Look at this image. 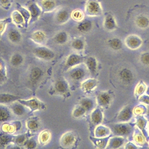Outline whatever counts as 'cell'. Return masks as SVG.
<instances>
[{
    "mask_svg": "<svg viewBox=\"0 0 149 149\" xmlns=\"http://www.w3.org/2000/svg\"><path fill=\"white\" fill-rule=\"evenodd\" d=\"M89 75L90 73L84 63L75 66L67 70L68 79L75 83H81L88 78Z\"/></svg>",
    "mask_w": 149,
    "mask_h": 149,
    "instance_id": "obj_1",
    "label": "cell"
},
{
    "mask_svg": "<svg viewBox=\"0 0 149 149\" xmlns=\"http://www.w3.org/2000/svg\"><path fill=\"white\" fill-rule=\"evenodd\" d=\"M109 128L114 136L127 137L133 135L134 128L128 122H119L117 123L111 124Z\"/></svg>",
    "mask_w": 149,
    "mask_h": 149,
    "instance_id": "obj_2",
    "label": "cell"
},
{
    "mask_svg": "<svg viewBox=\"0 0 149 149\" xmlns=\"http://www.w3.org/2000/svg\"><path fill=\"white\" fill-rule=\"evenodd\" d=\"M32 53L36 58L44 61H50L55 56L54 51L45 45H40L34 48L32 50Z\"/></svg>",
    "mask_w": 149,
    "mask_h": 149,
    "instance_id": "obj_3",
    "label": "cell"
},
{
    "mask_svg": "<svg viewBox=\"0 0 149 149\" xmlns=\"http://www.w3.org/2000/svg\"><path fill=\"white\" fill-rule=\"evenodd\" d=\"M70 87L68 80L64 77H59L54 83L51 93L54 94L66 96L69 93Z\"/></svg>",
    "mask_w": 149,
    "mask_h": 149,
    "instance_id": "obj_4",
    "label": "cell"
},
{
    "mask_svg": "<svg viewBox=\"0 0 149 149\" xmlns=\"http://www.w3.org/2000/svg\"><path fill=\"white\" fill-rule=\"evenodd\" d=\"M17 101L26 107L31 112L44 110L46 108L45 103L36 97H32L28 100L20 98Z\"/></svg>",
    "mask_w": 149,
    "mask_h": 149,
    "instance_id": "obj_5",
    "label": "cell"
},
{
    "mask_svg": "<svg viewBox=\"0 0 149 149\" xmlns=\"http://www.w3.org/2000/svg\"><path fill=\"white\" fill-rule=\"evenodd\" d=\"M103 10L98 0H87L85 6V13L90 17L101 16Z\"/></svg>",
    "mask_w": 149,
    "mask_h": 149,
    "instance_id": "obj_6",
    "label": "cell"
},
{
    "mask_svg": "<svg viewBox=\"0 0 149 149\" xmlns=\"http://www.w3.org/2000/svg\"><path fill=\"white\" fill-rule=\"evenodd\" d=\"M44 72L42 69L36 66L30 68L28 73V82L32 86H37L42 79Z\"/></svg>",
    "mask_w": 149,
    "mask_h": 149,
    "instance_id": "obj_7",
    "label": "cell"
},
{
    "mask_svg": "<svg viewBox=\"0 0 149 149\" xmlns=\"http://www.w3.org/2000/svg\"><path fill=\"white\" fill-rule=\"evenodd\" d=\"M26 8L30 13V20L29 24L33 23L37 21L41 14L42 11L38 3L34 0H30L26 3Z\"/></svg>",
    "mask_w": 149,
    "mask_h": 149,
    "instance_id": "obj_8",
    "label": "cell"
},
{
    "mask_svg": "<svg viewBox=\"0 0 149 149\" xmlns=\"http://www.w3.org/2000/svg\"><path fill=\"white\" fill-rule=\"evenodd\" d=\"M84 59L85 58L83 56L77 53H72L66 58L65 62L64 68L68 70L75 66L83 63Z\"/></svg>",
    "mask_w": 149,
    "mask_h": 149,
    "instance_id": "obj_9",
    "label": "cell"
},
{
    "mask_svg": "<svg viewBox=\"0 0 149 149\" xmlns=\"http://www.w3.org/2000/svg\"><path fill=\"white\" fill-rule=\"evenodd\" d=\"M77 140L76 134L72 131H68L63 133L60 138L59 143L62 148H72Z\"/></svg>",
    "mask_w": 149,
    "mask_h": 149,
    "instance_id": "obj_10",
    "label": "cell"
},
{
    "mask_svg": "<svg viewBox=\"0 0 149 149\" xmlns=\"http://www.w3.org/2000/svg\"><path fill=\"white\" fill-rule=\"evenodd\" d=\"M37 3L41 9L42 13L51 12L59 6V0H38Z\"/></svg>",
    "mask_w": 149,
    "mask_h": 149,
    "instance_id": "obj_11",
    "label": "cell"
},
{
    "mask_svg": "<svg viewBox=\"0 0 149 149\" xmlns=\"http://www.w3.org/2000/svg\"><path fill=\"white\" fill-rule=\"evenodd\" d=\"M125 45L132 50L139 49L143 45V40L137 35L130 34L127 36L124 41Z\"/></svg>",
    "mask_w": 149,
    "mask_h": 149,
    "instance_id": "obj_12",
    "label": "cell"
},
{
    "mask_svg": "<svg viewBox=\"0 0 149 149\" xmlns=\"http://www.w3.org/2000/svg\"><path fill=\"white\" fill-rule=\"evenodd\" d=\"M112 95L108 91L100 92L96 96L95 101L100 108H108L112 101Z\"/></svg>",
    "mask_w": 149,
    "mask_h": 149,
    "instance_id": "obj_13",
    "label": "cell"
},
{
    "mask_svg": "<svg viewBox=\"0 0 149 149\" xmlns=\"http://www.w3.org/2000/svg\"><path fill=\"white\" fill-rule=\"evenodd\" d=\"M9 108L14 116L17 117L24 116L29 111V109L26 107H25L23 104L18 101H16L10 103L9 105Z\"/></svg>",
    "mask_w": 149,
    "mask_h": 149,
    "instance_id": "obj_14",
    "label": "cell"
},
{
    "mask_svg": "<svg viewBox=\"0 0 149 149\" xmlns=\"http://www.w3.org/2000/svg\"><path fill=\"white\" fill-rule=\"evenodd\" d=\"M133 115V107L126 105L119 112L116 119L118 122H128L132 119Z\"/></svg>",
    "mask_w": 149,
    "mask_h": 149,
    "instance_id": "obj_15",
    "label": "cell"
},
{
    "mask_svg": "<svg viewBox=\"0 0 149 149\" xmlns=\"http://www.w3.org/2000/svg\"><path fill=\"white\" fill-rule=\"evenodd\" d=\"M54 18L57 24H64L71 18V12L66 9H59L56 12Z\"/></svg>",
    "mask_w": 149,
    "mask_h": 149,
    "instance_id": "obj_16",
    "label": "cell"
},
{
    "mask_svg": "<svg viewBox=\"0 0 149 149\" xmlns=\"http://www.w3.org/2000/svg\"><path fill=\"white\" fill-rule=\"evenodd\" d=\"M84 63L86 65L90 75L94 77L98 70V62L97 59L93 56H89L85 58Z\"/></svg>",
    "mask_w": 149,
    "mask_h": 149,
    "instance_id": "obj_17",
    "label": "cell"
},
{
    "mask_svg": "<svg viewBox=\"0 0 149 149\" xmlns=\"http://www.w3.org/2000/svg\"><path fill=\"white\" fill-rule=\"evenodd\" d=\"M104 28L108 31H113L118 27L116 19L111 13H107L104 17L103 22Z\"/></svg>",
    "mask_w": 149,
    "mask_h": 149,
    "instance_id": "obj_18",
    "label": "cell"
},
{
    "mask_svg": "<svg viewBox=\"0 0 149 149\" xmlns=\"http://www.w3.org/2000/svg\"><path fill=\"white\" fill-rule=\"evenodd\" d=\"M119 79L124 84L130 83L134 79V74L131 70L127 68H123L118 72Z\"/></svg>",
    "mask_w": 149,
    "mask_h": 149,
    "instance_id": "obj_19",
    "label": "cell"
},
{
    "mask_svg": "<svg viewBox=\"0 0 149 149\" xmlns=\"http://www.w3.org/2000/svg\"><path fill=\"white\" fill-rule=\"evenodd\" d=\"M125 137L118 136H114L108 139L106 148L117 149L120 148L125 144Z\"/></svg>",
    "mask_w": 149,
    "mask_h": 149,
    "instance_id": "obj_20",
    "label": "cell"
},
{
    "mask_svg": "<svg viewBox=\"0 0 149 149\" xmlns=\"http://www.w3.org/2000/svg\"><path fill=\"white\" fill-rule=\"evenodd\" d=\"M21 127L22 123L20 121H13L10 123H8L7 122H4L2 124L1 129L3 132L6 133L12 134L20 130Z\"/></svg>",
    "mask_w": 149,
    "mask_h": 149,
    "instance_id": "obj_21",
    "label": "cell"
},
{
    "mask_svg": "<svg viewBox=\"0 0 149 149\" xmlns=\"http://www.w3.org/2000/svg\"><path fill=\"white\" fill-rule=\"evenodd\" d=\"M30 39L38 45H44L46 43L47 37L44 31L41 30H36L31 33L30 36Z\"/></svg>",
    "mask_w": 149,
    "mask_h": 149,
    "instance_id": "obj_22",
    "label": "cell"
},
{
    "mask_svg": "<svg viewBox=\"0 0 149 149\" xmlns=\"http://www.w3.org/2000/svg\"><path fill=\"white\" fill-rule=\"evenodd\" d=\"M8 40L13 44H19L22 40L21 33L15 27H10L7 33Z\"/></svg>",
    "mask_w": 149,
    "mask_h": 149,
    "instance_id": "obj_23",
    "label": "cell"
},
{
    "mask_svg": "<svg viewBox=\"0 0 149 149\" xmlns=\"http://www.w3.org/2000/svg\"><path fill=\"white\" fill-rule=\"evenodd\" d=\"M98 84V81L94 78H87L81 83V90L86 93L90 92L95 90Z\"/></svg>",
    "mask_w": 149,
    "mask_h": 149,
    "instance_id": "obj_24",
    "label": "cell"
},
{
    "mask_svg": "<svg viewBox=\"0 0 149 149\" xmlns=\"http://www.w3.org/2000/svg\"><path fill=\"white\" fill-rule=\"evenodd\" d=\"M104 119V114L100 107H95L91 111L90 120L95 126L101 124Z\"/></svg>",
    "mask_w": 149,
    "mask_h": 149,
    "instance_id": "obj_25",
    "label": "cell"
},
{
    "mask_svg": "<svg viewBox=\"0 0 149 149\" xmlns=\"http://www.w3.org/2000/svg\"><path fill=\"white\" fill-rule=\"evenodd\" d=\"M14 115L11 112L9 107L5 104H0V122H7L12 120Z\"/></svg>",
    "mask_w": 149,
    "mask_h": 149,
    "instance_id": "obj_26",
    "label": "cell"
},
{
    "mask_svg": "<svg viewBox=\"0 0 149 149\" xmlns=\"http://www.w3.org/2000/svg\"><path fill=\"white\" fill-rule=\"evenodd\" d=\"M40 126V120L39 118L37 116L30 117L26 121V126L27 129L32 133L38 130Z\"/></svg>",
    "mask_w": 149,
    "mask_h": 149,
    "instance_id": "obj_27",
    "label": "cell"
},
{
    "mask_svg": "<svg viewBox=\"0 0 149 149\" xmlns=\"http://www.w3.org/2000/svg\"><path fill=\"white\" fill-rule=\"evenodd\" d=\"M112 133L109 127L101 124L95 126L94 134L96 138L108 137Z\"/></svg>",
    "mask_w": 149,
    "mask_h": 149,
    "instance_id": "obj_28",
    "label": "cell"
},
{
    "mask_svg": "<svg viewBox=\"0 0 149 149\" xmlns=\"http://www.w3.org/2000/svg\"><path fill=\"white\" fill-rule=\"evenodd\" d=\"M32 134H33L32 133L29 131L24 134H21L18 135H13L12 144L16 146H24L27 140L31 136H33Z\"/></svg>",
    "mask_w": 149,
    "mask_h": 149,
    "instance_id": "obj_29",
    "label": "cell"
},
{
    "mask_svg": "<svg viewBox=\"0 0 149 149\" xmlns=\"http://www.w3.org/2000/svg\"><path fill=\"white\" fill-rule=\"evenodd\" d=\"M79 105L83 107L87 112H91L94 109L97 105L95 100L91 97H84L79 101Z\"/></svg>",
    "mask_w": 149,
    "mask_h": 149,
    "instance_id": "obj_30",
    "label": "cell"
},
{
    "mask_svg": "<svg viewBox=\"0 0 149 149\" xmlns=\"http://www.w3.org/2000/svg\"><path fill=\"white\" fill-rule=\"evenodd\" d=\"M76 28L77 30L81 33H88L93 28V23L91 20L83 19L79 22Z\"/></svg>",
    "mask_w": 149,
    "mask_h": 149,
    "instance_id": "obj_31",
    "label": "cell"
},
{
    "mask_svg": "<svg viewBox=\"0 0 149 149\" xmlns=\"http://www.w3.org/2000/svg\"><path fill=\"white\" fill-rule=\"evenodd\" d=\"M69 34L68 32L61 30L57 32L53 37L54 42L58 45H64L69 41Z\"/></svg>",
    "mask_w": 149,
    "mask_h": 149,
    "instance_id": "obj_32",
    "label": "cell"
},
{
    "mask_svg": "<svg viewBox=\"0 0 149 149\" xmlns=\"http://www.w3.org/2000/svg\"><path fill=\"white\" fill-rule=\"evenodd\" d=\"M136 26L140 29H146L149 27V17L144 14L139 15L135 19Z\"/></svg>",
    "mask_w": 149,
    "mask_h": 149,
    "instance_id": "obj_33",
    "label": "cell"
},
{
    "mask_svg": "<svg viewBox=\"0 0 149 149\" xmlns=\"http://www.w3.org/2000/svg\"><path fill=\"white\" fill-rule=\"evenodd\" d=\"M20 97L19 95L8 93H0V104H10L14 101H17Z\"/></svg>",
    "mask_w": 149,
    "mask_h": 149,
    "instance_id": "obj_34",
    "label": "cell"
},
{
    "mask_svg": "<svg viewBox=\"0 0 149 149\" xmlns=\"http://www.w3.org/2000/svg\"><path fill=\"white\" fill-rule=\"evenodd\" d=\"M24 62V56L19 52H15L13 54L10 59L9 63L10 65L14 68H17L20 66Z\"/></svg>",
    "mask_w": 149,
    "mask_h": 149,
    "instance_id": "obj_35",
    "label": "cell"
},
{
    "mask_svg": "<svg viewBox=\"0 0 149 149\" xmlns=\"http://www.w3.org/2000/svg\"><path fill=\"white\" fill-rule=\"evenodd\" d=\"M70 45L72 48L73 50L77 52H80L84 49L86 47V42L82 38L76 37L72 41Z\"/></svg>",
    "mask_w": 149,
    "mask_h": 149,
    "instance_id": "obj_36",
    "label": "cell"
},
{
    "mask_svg": "<svg viewBox=\"0 0 149 149\" xmlns=\"http://www.w3.org/2000/svg\"><path fill=\"white\" fill-rule=\"evenodd\" d=\"M133 139L134 141L139 145H144L147 142L146 137L138 128L134 129L133 133Z\"/></svg>",
    "mask_w": 149,
    "mask_h": 149,
    "instance_id": "obj_37",
    "label": "cell"
},
{
    "mask_svg": "<svg viewBox=\"0 0 149 149\" xmlns=\"http://www.w3.org/2000/svg\"><path fill=\"white\" fill-rule=\"evenodd\" d=\"M10 18L12 22L17 26H22L25 24V21L23 16L17 9L12 12Z\"/></svg>",
    "mask_w": 149,
    "mask_h": 149,
    "instance_id": "obj_38",
    "label": "cell"
},
{
    "mask_svg": "<svg viewBox=\"0 0 149 149\" xmlns=\"http://www.w3.org/2000/svg\"><path fill=\"white\" fill-rule=\"evenodd\" d=\"M51 138V132L48 130H44L41 131L38 136V144L41 146L46 145L49 143Z\"/></svg>",
    "mask_w": 149,
    "mask_h": 149,
    "instance_id": "obj_39",
    "label": "cell"
},
{
    "mask_svg": "<svg viewBox=\"0 0 149 149\" xmlns=\"http://www.w3.org/2000/svg\"><path fill=\"white\" fill-rule=\"evenodd\" d=\"M108 46L113 51H119L122 48L123 43L121 40L118 37H113L107 41Z\"/></svg>",
    "mask_w": 149,
    "mask_h": 149,
    "instance_id": "obj_40",
    "label": "cell"
},
{
    "mask_svg": "<svg viewBox=\"0 0 149 149\" xmlns=\"http://www.w3.org/2000/svg\"><path fill=\"white\" fill-rule=\"evenodd\" d=\"M136 124L137 128L140 130L143 134L146 137V127L147 124V119L143 115L136 116Z\"/></svg>",
    "mask_w": 149,
    "mask_h": 149,
    "instance_id": "obj_41",
    "label": "cell"
},
{
    "mask_svg": "<svg viewBox=\"0 0 149 149\" xmlns=\"http://www.w3.org/2000/svg\"><path fill=\"white\" fill-rule=\"evenodd\" d=\"M16 9L23 16L25 21V25L26 26H27L29 24V22L30 20V13L29 10L27 9V8L22 6L19 3H16Z\"/></svg>",
    "mask_w": 149,
    "mask_h": 149,
    "instance_id": "obj_42",
    "label": "cell"
},
{
    "mask_svg": "<svg viewBox=\"0 0 149 149\" xmlns=\"http://www.w3.org/2000/svg\"><path fill=\"white\" fill-rule=\"evenodd\" d=\"M108 138H96V137H90V140L92 141L93 144L95 147L98 148H105L107 147Z\"/></svg>",
    "mask_w": 149,
    "mask_h": 149,
    "instance_id": "obj_43",
    "label": "cell"
},
{
    "mask_svg": "<svg viewBox=\"0 0 149 149\" xmlns=\"http://www.w3.org/2000/svg\"><path fill=\"white\" fill-rule=\"evenodd\" d=\"M147 87V85L146 84V83L144 81H140L137 84V86H136L135 89H134V93L135 97L137 98H138L141 95L144 94L146 93Z\"/></svg>",
    "mask_w": 149,
    "mask_h": 149,
    "instance_id": "obj_44",
    "label": "cell"
},
{
    "mask_svg": "<svg viewBox=\"0 0 149 149\" xmlns=\"http://www.w3.org/2000/svg\"><path fill=\"white\" fill-rule=\"evenodd\" d=\"M86 112L87 111L86 109L80 105L78 104L74 107L72 112V115L73 118L78 119L84 116Z\"/></svg>",
    "mask_w": 149,
    "mask_h": 149,
    "instance_id": "obj_45",
    "label": "cell"
},
{
    "mask_svg": "<svg viewBox=\"0 0 149 149\" xmlns=\"http://www.w3.org/2000/svg\"><path fill=\"white\" fill-rule=\"evenodd\" d=\"M38 144V137H36L34 136H31L25 143L23 147L27 149H34L37 147Z\"/></svg>",
    "mask_w": 149,
    "mask_h": 149,
    "instance_id": "obj_46",
    "label": "cell"
},
{
    "mask_svg": "<svg viewBox=\"0 0 149 149\" xmlns=\"http://www.w3.org/2000/svg\"><path fill=\"white\" fill-rule=\"evenodd\" d=\"M12 22L11 18L10 17H7L5 19H0V40L1 38V37L5 33L6 29L7 27L8 24Z\"/></svg>",
    "mask_w": 149,
    "mask_h": 149,
    "instance_id": "obj_47",
    "label": "cell"
},
{
    "mask_svg": "<svg viewBox=\"0 0 149 149\" xmlns=\"http://www.w3.org/2000/svg\"><path fill=\"white\" fill-rule=\"evenodd\" d=\"M84 14L80 9H75L71 12V18L76 21L80 22L84 19Z\"/></svg>",
    "mask_w": 149,
    "mask_h": 149,
    "instance_id": "obj_48",
    "label": "cell"
},
{
    "mask_svg": "<svg viewBox=\"0 0 149 149\" xmlns=\"http://www.w3.org/2000/svg\"><path fill=\"white\" fill-rule=\"evenodd\" d=\"M7 79L5 65L0 61V84H2Z\"/></svg>",
    "mask_w": 149,
    "mask_h": 149,
    "instance_id": "obj_49",
    "label": "cell"
},
{
    "mask_svg": "<svg viewBox=\"0 0 149 149\" xmlns=\"http://www.w3.org/2000/svg\"><path fill=\"white\" fill-rule=\"evenodd\" d=\"M147 111L146 107L143 104L138 105L133 108V112L134 115H143Z\"/></svg>",
    "mask_w": 149,
    "mask_h": 149,
    "instance_id": "obj_50",
    "label": "cell"
},
{
    "mask_svg": "<svg viewBox=\"0 0 149 149\" xmlns=\"http://www.w3.org/2000/svg\"><path fill=\"white\" fill-rule=\"evenodd\" d=\"M140 62L145 66H149V51L142 52L139 57Z\"/></svg>",
    "mask_w": 149,
    "mask_h": 149,
    "instance_id": "obj_51",
    "label": "cell"
},
{
    "mask_svg": "<svg viewBox=\"0 0 149 149\" xmlns=\"http://www.w3.org/2000/svg\"><path fill=\"white\" fill-rule=\"evenodd\" d=\"M12 5V1L11 0H0V6L8 10L10 8Z\"/></svg>",
    "mask_w": 149,
    "mask_h": 149,
    "instance_id": "obj_52",
    "label": "cell"
},
{
    "mask_svg": "<svg viewBox=\"0 0 149 149\" xmlns=\"http://www.w3.org/2000/svg\"><path fill=\"white\" fill-rule=\"evenodd\" d=\"M138 100L140 102L149 105V95L147 94H143L138 98Z\"/></svg>",
    "mask_w": 149,
    "mask_h": 149,
    "instance_id": "obj_53",
    "label": "cell"
},
{
    "mask_svg": "<svg viewBox=\"0 0 149 149\" xmlns=\"http://www.w3.org/2000/svg\"><path fill=\"white\" fill-rule=\"evenodd\" d=\"M123 147L125 149H136L138 148V146L133 143L129 142L125 143Z\"/></svg>",
    "mask_w": 149,
    "mask_h": 149,
    "instance_id": "obj_54",
    "label": "cell"
},
{
    "mask_svg": "<svg viewBox=\"0 0 149 149\" xmlns=\"http://www.w3.org/2000/svg\"><path fill=\"white\" fill-rule=\"evenodd\" d=\"M146 94L149 95V86L147 87V89H146Z\"/></svg>",
    "mask_w": 149,
    "mask_h": 149,
    "instance_id": "obj_55",
    "label": "cell"
},
{
    "mask_svg": "<svg viewBox=\"0 0 149 149\" xmlns=\"http://www.w3.org/2000/svg\"><path fill=\"white\" fill-rule=\"evenodd\" d=\"M148 130H149V123H148Z\"/></svg>",
    "mask_w": 149,
    "mask_h": 149,
    "instance_id": "obj_56",
    "label": "cell"
},
{
    "mask_svg": "<svg viewBox=\"0 0 149 149\" xmlns=\"http://www.w3.org/2000/svg\"><path fill=\"white\" fill-rule=\"evenodd\" d=\"M148 145H149V142H148Z\"/></svg>",
    "mask_w": 149,
    "mask_h": 149,
    "instance_id": "obj_57",
    "label": "cell"
}]
</instances>
